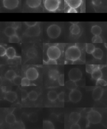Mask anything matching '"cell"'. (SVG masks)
Listing matches in <instances>:
<instances>
[{
    "label": "cell",
    "mask_w": 107,
    "mask_h": 129,
    "mask_svg": "<svg viewBox=\"0 0 107 129\" xmlns=\"http://www.w3.org/2000/svg\"><path fill=\"white\" fill-rule=\"evenodd\" d=\"M82 55L81 51L76 45L68 47L65 51L66 59L73 62L80 58Z\"/></svg>",
    "instance_id": "1"
},
{
    "label": "cell",
    "mask_w": 107,
    "mask_h": 129,
    "mask_svg": "<svg viewBox=\"0 0 107 129\" xmlns=\"http://www.w3.org/2000/svg\"><path fill=\"white\" fill-rule=\"evenodd\" d=\"M61 4V0H44V6L46 10L51 12H56Z\"/></svg>",
    "instance_id": "2"
},
{
    "label": "cell",
    "mask_w": 107,
    "mask_h": 129,
    "mask_svg": "<svg viewBox=\"0 0 107 129\" xmlns=\"http://www.w3.org/2000/svg\"><path fill=\"white\" fill-rule=\"evenodd\" d=\"M47 54L49 59L56 60L60 57L61 50L57 45L50 46L47 50Z\"/></svg>",
    "instance_id": "3"
},
{
    "label": "cell",
    "mask_w": 107,
    "mask_h": 129,
    "mask_svg": "<svg viewBox=\"0 0 107 129\" xmlns=\"http://www.w3.org/2000/svg\"><path fill=\"white\" fill-rule=\"evenodd\" d=\"M47 33L48 37L50 38L56 39L60 35L61 28L57 24H51L47 27Z\"/></svg>",
    "instance_id": "4"
},
{
    "label": "cell",
    "mask_w": 107,
    "mask_h": 129,
    "mask_svg": "<svg viewBox=\"0 0 107 129\" xmlns=\"http://www.w3.org/2000/svg\"><path fill=\"white\" fill-rule=\"evenodd\" d=\"M87 119L89 122L92 124H97L101 121L102 117L99 112L92 109L87 113Z\"/></svg>",
    "instance_id": "5"
},
{
    "label": "cell",
    "mask_w": 107,
    "mask_h": 129,
    "mask_svg": "<svg viewBox=\"0 0 107 129\" xmlns=\"http://www.w3.org/2000/svg\"><path fill=\"white\" fill-rule=\"evenodd\" d=\"M68 76L70 80L77 82L82 78V72L79 69L74 68L69 71Z\"/></svg>",
    "instance_id": "6"
},
{
    "label": "cell",
    "mask_w": 107,
    "mask_h": 129,
    "mask_svg": "<svg viewBox=\"0 0 107 129\" xmlns=\"http://www.w3.org/2000/svg\"><path fill=\"white\" fill-rule=\"evenodd\" d=\"M82 93L77 89L71 90L69 94V100L74 103L79 102L82 99Z\"/></svg>",
    "instance_id": "7"
},
{
    "label": "cell",
    "mask_w": 107,
    "mask_h": 129,
    "mask_svg": "<svg viewBox=\"0 0 107 129\" xmlns=\"http://www.w3.org/2000/svg\"><path fill=\"white\" fill-rule=\"evenodd\" d=\"M40 33V28L38 24L34 27H28L26 30L25 34L28 37H37L39 36Z\"/></svg>",
    "instance_id": "8"
},
{
    "label": "cell",
    "mask_w": 107,
    "mask_h": 129,
    "mask_svg": "<svg viewBox=\"0 0 107 129\" xmlns=\"http://www.w3.org/2000/svg\"><path fill=\"white\" fill-rule=\"evenodd\" d=\"M19 4V0H3V6L9 10L15 9L18 7Z\"/></svg>",
    "instance_id": "9"
},
{
    "label": "cell",
    "mask_w": 107,
    "mask_h": 129,
    "mask_svg": "<svg viewBox=\"0 0 107 129\" xmlns=\"http://www.w3.org/2000/svg\"><path fill=\"white\" fill-rule=\"evenodd\" d=\"M39 72L34 67H31L27 70L26 72V77L30 81L37 80L39 77Z\"/></svg>",
    "instance_id": "10"
},
{
    "label": "cell",
    "mask_w": 107,
    "mask_h": 129,
    "mask_svg": "<svg viewBox=\"0 0 107 129\" xmlns=\"http://www.w3.org/2000/svg\"><path fill=\"white\" fill-rule=\"evenodd\" d=\"M104 92V89L100 86H97L95 87L92 91V97L93 99L97 101L100 100L103 95Z\"/></svg>",
    "instance_id": "11"
},
{
    "label": "cell",
    "mask_w": 107,
    "mask_h": 129,
    "mask_svg": "<svg viewBox=\"0 0 107 129\" xmlns=\"http://www.w3.org/2000/svg\"><path fill=\"white\" fill-rule=\"evenodd\" d=\"M65 2L69 7L76 9L80 7L82 0H66Z\"/></svg>",
    "instance_id": "12"
},
{
    "label": "cell",
    "mask_w": 107,
    "mask_h": 129,
    "mask_svg": "<svg viewBox=\"0 0 107 129\" xmlns=\"http://www.w3.org/2000/svg\"><path fill=\"white\" fill-rule=\"evenodd\" d=\"M42 4V0H27L26 4L29 8L35 9L39 7Z\"/></svg>",
    "instance_id": "13"
},
{
    "label": "cell",
    "mask_w": 107,
    "mask_h": 129,
    "mask_svg": "<svg viewBox=\"0 0 107 129\" xmlns=\"http://www.w3.org/2000/svg\"><path fill=\"white\" fill-rule=\"evenodd\" d=\"M17 95L16 92L13 91H8L5 92V99L7 101L10 102H14L17 100Z\"/></svg>",
    "instance_id": "14"
},
{
    "label": "cell",
    "mask_w": 107,
    "mask_h": 129,
    "mask_svg": "<svg viewBox=\"0 0 107 129\" xmlns=\"http://www.w3.org/2000/svg\"><path fill=\"white\" fill-rule=\"evenodd\" d=\"M91 76L92 78L95 80L102 78V73L100 69V67H97L95 69L91 74Z\"/></svg>",
    "instance_id": "15"
},
{
    "label": "cell",
    "mask_w": 107,
    "mask_h": 129,
    "mask_svg": "<svg viewBox=\"0 0 107 129\" xmlns=\"http://www.w3.org/2000/svg\"><path fill=\"white\" fill-rule=\"evenodd\" d=\"M81 117V114L79 113L76 112H72L69 115V120L73 124L77 123L80 119Z\"/></svg>",
    "instance_id": "16"
},
{
    "label": "cell",
    "mask_w": 107,
    "mask_h": 129,
    "mask_svg": "<svg viewBox=\"0 0 107 129\" xmlns=\"http://www.w3.org/2000/svg\"><path fill=\"white\" fill-rule=\"evenodd\" d=\"M59 75V72L56 69H52L50 70L48 72L49 77L52 80L55 81L58 80Z\"/></svg>",
    "instance_id": "17"
},
{
    "label": "cell",
    "mask_w": 107,
    "mask_h": 129,
    "mask_svg": "<svg viewBox=\"0 0 107 129\" xmlns=\"http://www.w3.org/2000/svg\"><path fill=\"white\" fill-rule=\"evenodd\" d=\"M4 33L6 36L10 38L17 34V29L12 26H8L4 30Z\"/></svg>",
    "instance_id": "18"
},
{
    "label": "cell",
    "mask_w": 107,
    "mask_h": 129,
    "mask_svg": "<svg viewBox=\"0 0 107 129\" xmlns=\"http://www.w3.org/2000/svg\"><path fill=\"white\" fill-rule=\"evenodd\" d=\"M71 34L74 36H77L80 33L81 29L77 24H72L69 28Z\"/></svg>",
    "instance_id": "19"
},
{
    "label": "cell",
    "mask_w": 107,
    "mask_h": 129,
    "mask_svg": "<svg viewBox=\"0 0 107 129\" xmlns=\"http://www.w3.org/2000/svg\"><path fill=\"white\" fill-rule=\"evenodd\" d=\"M6 55L9 59H13L16 56V51L13 47H9L6 50Z\"/></svg>",
    "instance_id": "20"
},
{
    "label": "cell",
    "mask_w": 107,
    "mask_h": 129,
    "mask_svg": "<svg viewBox=\"0 0 107 129\" xmlns=\"http://www.w3.org/2000/svg\"><path fill=\"white\" fill-rule=\"evenodd\" d=\"M92 54L94 58L100 60L103 57V52L100 48H97L94 49Z\"/></svg>",
    "instance_id": "21"
},
{
    "label": "cell",
    "mask_w": 107,
    "mask_h": 129,
    "mask_svg": "<svg viewBox=\"0 0 107 129\" xmlns=\"http://www.w3.org/2000/svg\"><path fill=\"white\" fill-rule=\"evenodd\" d=\"M37 51L34 48H31L27 51V56L28 58L34 59L37 57Z\"/></svg>",
    "instance_id": "22"
},
{
    "label": "cell",
    "mask_w": 107,
    "mask_h": 129,
    "mask_svg": "<svg viewBox=\"0 0 107 129\" xmlns=\"http://www.w3.org/2000/svg\"><path fill=\"white\" fill-rule=\"evenodd\" d=\"M17 75V74L14 70H8L6 73L5 77L9 80L12 81Z\"/></svg>",
    "instance_id": "23"
},
{
    "label": "cell",
    "mask_w": 107,
    "mask_h": 129,
    "mask_svg": "<svg viewBox=\"0 0 107 129\" xmlns=\"http://www.w3.org/2000/svg\"><path fill=\"white\" fill-rule=\"evenodd\" d=\"M65 86L67 88L70 90L76 89L77 87V85L76 82L70 80L66 82Z\"/></svg>",
    "instance_id": "24"
},
{
    "label": "cell",
    "mask_w": 107,
    "mask_h": 129,
    "mask_svg": "<svg viewBox=\"0 0 107 129\" xmlns=\"http://www.w3.org/2000/svg\"><path fill=\"white\" fill-rule=\"evenodd\" d=\"M91 32L94 36H99L102 33V29L99 26L95 25L92 26Z\"/></svg>",
    "instance_id": "25"
},
{
    "label": "cell",
    "mask_w": 107,
    "mask_h": 129,
    "mask_svg": "<svg viewBox=\"0 0 107 129\" xmlns=\"http://www.w3.org/2000/svg\"><path fill=\"white\" fill-rule=\"evenodd\" d=\"M58 94L55 91L52 90L49 91L47 94V97L49 100L51 102L55 101L58 99Z\"/></svg>",
    "instance_id": "26"
},
{
    "label": "cell",
    "mask_w": 107,
    "mask_h": 129,
    "mask_svg": "<svg viewBox=\"0 0 107 129\" xmlns=\"http://www.w3.org/2000/svg\"><path fill=\"white\" fill-rule=\"evenodd\" d=\"M6 121L8 124H14L16 122V118L14 114L10 113L7 115L6 117Z\"/></svg>",
    "instance_id": "27"
},
{
    "label": "cell",
    "mask_w": 107,
    "mask_h": 129,
    "mask_svg": "<svg viewBox=\"0 0 107 129\" xmlns=\"http://www.w3.org/2000/svg\"><path fill=\"white\" fill-rule=\"evenodd\" d=\"M95 49V47L93 44L90 43L86 44L85 51L87 53L89 54H92Z\"/></svg>",
    "instance_id": "28"
},
{
    "label": "cell",
    "mask_w": 107,
    "mask_h": 129,
    "mask_svg": "<svg viewBox=\"0 0 107 129\" xmlns=\"http://www.w3.org/2000/svg\"><path fill=\"white\" fill-rule=\"evenodd\" d=\"M38 97V93L34 90L31 91L28 95V98L31 101H35Z\"/></svg>",
    "instance_id": "29"
},
{
    "label": "cell",
    "mask_w": 107,
    "mask_h": 129,
    "mask_svg": "<svg viewBox=\"0 0 107 129\" xmlns=\"http://www.w3.org/2000/svg\"><path fill=\"white\" fill-rule=\"evenodd\" d=\"M44 129H54V125L51 121L47 120L44 121L43 123Z\"/></svg>",
    "instance_id": "30"
},
{
    "label": "cell",
    "mask_w": 107,
    "mask_h": 129,
    "mask_svg": "<svg viewBox=\"0 0 107 129\" xmlns=\"http://www.w3.org/2000/svg\"><path fill=\"white\" fill-rule=\"evenodd\" d=\"M99 67V65H96L87 64L86 65V71L88 73L92 74L93 70L97 67Z\"/></svg>",
    "instance_id": "31"
},
{
    "label": "cell",
    "mask_w": 107,
    "mask_h": 129,
    "mask_svg": "<svg viewBox=\"0 0 107 129\" xmlns=\"http://www.w3.org/2000/svg\"><path fill=\"white\" fill-rule=\"evenodd\" d=\"M28 119L29 121L32 122H35L37 121L38 119V116L37 114L35 113H32L29 114L28 116Z\"/></svg>",
    "instance_id": "32"
},
{
    "label": "cell",
    "mask_w": 107,
    "mask_h": 129,
    "mask_svg": "<svg viewBox=\"0 0 107 129\" xmlns=\"http://www.w3.org/2000/svg\"><path fill=\"white\" fill-rule=\"evenodd\" d=\"M20 41V39L17 34L9 38V42L10 43H19Z\"/></svg>",
    "instance_id": "33"
},
{
    "label": "cell",
    "mask_w": 107,
    "mask_h": 129,
    "mask_svg": "<svg viewBox=\"0 0 107 129\" xmlns=\"http://www.w3.org/2000/svg\"><path fill=\"white\" fill-rule=\"evenodd\" d=\"M92 41L93 43H100L103 42L102 38L99 36H94L92 37Z\"/></svg>",
    "instance_id": "34"
},
{
    "label": "cell",
    "mask_w": 107,
    "mask_h": 129,
    "mask_svg": "<svg viewBox=\"0 0 107 129\" xmlns=\"http://www.w3.org/2000/svg\"><path fill=\"white\" fill-rule=\"evenodd\" d=\"M96 85L97 86H106L107 85V83L105 80L100 78L96 80Z\"/></svg>",
    "instance_id": "35"
},
{
    "label": "cell",
    "mask_w": 107,
    "mask_h": 129,
    "mask_svg": "<svg viewBox=\"0 0 107 129\" xmlns=\"http://www.w3.org/2000/svg\"><path fill=\"white\" fill-rule=\"evenodd\" d=\"M13 82L17 85H20L22 84V78L21 76L17 75L13 80Z\"/></svg>",
    "instance_id": "36"
},
{
    "label": "cell",
    "mask_w": 107,
    "mask_h": 129,
    "mask_svg": "<svg viewBox=\"0 0 107 129\" xmlns=\"http://www.w3.org/2000/svg\"><path fill=\"white\" fill-rule=\"evenodd\" d=\"M22 86H29L30 85V80L27 77L22 79Z\"/></svg>",
    "instance_id": "37"
},
{
    "label": "cell",
    "mask_w": 107,
    "mask_h": 129,
    "mask_svg": "<svg viewBox=\"0 0 107 129\" xmlns=\"http://www.w3.org/2000/svg\"><path fill=\"white\" fill-rule=\"evenodd\" d=\"M58 83L61 86L64 85V75L63 74H62L59 75L58 78Z\"/></svg>",
    "instance_id": "38"
},
{
    "label": "cell",
    "mask_w": 107,
    "mask_h": 129,
    "mask_svg": "<svg viewBox=\"0 0 107 129\" xmlns=\"http://www.w3.org/2000/svg\"><path fill=\"white\" fill-rule=\"evenodd\" d=\"M28 92H27V90H22V92H21V96H22V101H24L26 100L27 98H28Z\"/></svg>",
    "instance_id": "39"
},
{
    "label": "cell",
    "mask_w": 107,
    "mask_h": 129,
    "mask_svg": "<svg viewBox=\"0 0 107 129\" xmlns=\"http://www.w3.org/2000/svg\"><path fill=\"white\" fill-rule=\"evenodd\" d=\"M64 99H65V94L64 92H62L58 94V99L59 101L62 102H64Z\"/></svg>",
    "instance_id": "40"
},
{
    "label": "cell",
    "mask_w": 107,
    "mask_h": 129,
    "mask_svg": "<svg viewBox=\"0 0 107 129\" xmlns=\"http://www.w3.org/2000/svg\"><path fill=\"white\" fill-rule=\"evenodd\" d=\"M25 24L28 27H34L38 24V22H24Z\"/></svg>",
    "instance_id": "41"
},
{
    "label": "cell",
    "mask_w": 107,
    "mask_h": 129,
    "mask_svg": "<svg viewBox=\"0 0 107 129\" xmlns=\"http://www.w3.org/2000/svg\"><path fill=\"white\" fill-rule=\"evenodd\" d=\"M6 50L5 48L3 46H0V56H4L6 55Z\"/></svg>",
    "instance_id": "42"
},
{
    "label": "cell",
    "mask_w": 107,
    "mask_h": 129,
    "mask_svg": "<svg viewBox=\"0 0 107 129\" xmlns=\"http://www.w3.org/2000/svg\"><path fill=\"white\" fill-rule=\"evenodd\" d=\"M45 63L46 64H57V62L55 60L49 59V60L45 62Z\"/></svg>",
    "instance_id": "43"
},
{
    "label": "cell",
    "mask_w": 107,
    "mask_h": 129,
    "mask_svg": "<svg viewBox=\"0 0 107 129\" xmlns=\"http://www.w3.org/2000/svg\"><path fill=\"white\" fill-rule=\"evenodd\" d=\"M92 3L96 6H98L101 4V0H92Z\"/></svg>",
    "instance_id": "44"
},
{
    "label": "cell",
    "mask_w": 107,
    "mask_h": 129,
    "mask_svg": "<svg viewBox=\"0 0 107 129\" xmlns=\"http://www.w3.org/2000/svg\"><path fill=\"white\" fill-rule=\"evenodd\" d=\"M66 12L67 13H77V11L75 9L69 7Z\"/></svg>",
    "instance_id": "45"
},
{
    "label": "cell",
    "mask_w": 107,
    "mask_h": 129,
    "mask_svg": "<svg viewBox=\"0 0 107 129\" xmlns=\"http://www.w3.org/2000/svg\"><path fill=\"white\" fill-rule=\"evenodd\" d=\"M70 129H81V127L77 123H74L71 125L70 126Z\"/></svg>",
    "instance_id": "46"
},
{
    "label": "cell",
    "mask_w": 107,
    "mask_h": 129,
    "mask_svg": "<svg viewBox=\"0 0 107 129\" xmlns=\"http://www.w3.org/2000/svg\"><path fill=\"white\" fill-rule=\"evenodd\" d=\"M2 90H3V92H7V90H6V87H2Z\"/></svg>",
    "instance_id": "47"
},
{
    "label": "cell",
    "mask_w": 107,
    "mask_h": 129,
    "mask_svg": "<svg viewBox=\"0 0 107 129\" xmlns=\"http://www.w3.org/2000/svg\"><path fill=\"white\" fill-rule=\"evenodd\" d=\"M71 23H72V24H77L78 22H71Z\"/></svg>",
    "instance_id": "48"
}]
</instances>
